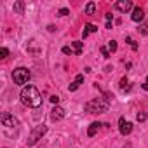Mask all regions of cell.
I'll use <instances>...</instances> for the list:
<instances>
[{"label":"cell","mask_w":148,"mask_h":148,"mask_svg":"<svg viewBox=\"0 0 148 148\" xmlns=\"http://www.w3.org/2000/svg\"><path fill=\"white\" fill-rule=\"evenodd\" d=\"M71 45H73V52H75L77 56L82 54V51H84V44H82V42H73Z\"/></svg>","instance_id":"cell-16"},{"label":"cell","mask_w":148,"mask_h":148,"mask_svg":"<svg viewBox=\"0 0 148 148\" xmlns=\"http://www.w3.org/2000/svg\"><path fill=\"white\" fill-rule=\"evenodd\" d=\"M146 117H148V115H146V112H139V113L136 115V120H138V122H145V120H146Z\"/></svg>","instance_id":"cell-18"},{"label":"cell","mask_w":148,"mask_h":148,"mask_svg":"<svg viewBox=\"0 0 148 148\" xmlns=\"http://www.w3.org/2000/svg\"><path fill=\"white\" fill-rule=\"evenodd\" d=\"M0 120H2V125H5V127H18V125H19V120H18L14 115L7 113V112H4V113H2Z\"/></svg>","instance_id":"cell-5"},{"label":"cell","mask_w":148,"mask_h":148,"mask_svg":"<svg viewBox=\"0 0 148 148\" xmlns=\"http://www.w3.org/2000/svg\"><path fill=\"white\" fill-rule=\"evenodd\" d=\"M108 51H110V52H115V51H117V42H115V40H110V42H108Z\"/></svg>","instance_id":"cell-19"},{"label":"cell","mask_w":148,"mask_h":148,"mask_svg":"<svg viewBox=\"0 0 148 148\" xmlns=\"http://www.w3.org/2000/svg\"><path fill=\"white\" fill-rule=\"evenodd\" d=\"M70 14V11L66 9V7H63V9H59V12H58V16H61V18H64V16H68Z\"/></svg>","instance_id":"cell-22"},{"label":"cell","mask_w":148,"mask_h":148,"mask_svg":"<svg viewBox=\"0 0 148 148\" xmlns=\"http://www.w3.org/2000/svg\"><path fill=\"white\" fill-rule=\"evenodd\" d=\"M117 11H120V12H129L131 9H134L132 7V2H131V0H119V2H115V5H113Z\"/></svg>","instance_id":"cell-8"},{"label":"cell","mask_w":148,"mask_h":148,"mask_svg":"<svg viewBox=\"0 0 148 148\" xmlns=\"http://www.w3.org/2000/svg\"><path fill=\"white\" fill-rule=\"evenodd\" d=\"M14 12L16 14H25V2H23V0L14 2Z\"/></svg>","instance_id":"cell-13"},{"label":"cell","mask_w":148,"mask_h":148,"mask_svg":"<svg viewBox=\"0 0 148 148\" xmlns=\"http://www.w3.org/2000/svg\"><path fill=\"white\" fill-rule=\"evenodd\" d=\"M66 117V110L64 108H61V106H54L52 110H51V120L52 122H59V120H63Z\"/></svg>","instance_id":"cell-6"},{"label":"cell","mask_w":148,"mask_h":148,"mask_svg":"<svg viewBox=\"0 0 148 148\" xmlns=\"http://www.w3.org/2000/svg\"><path fill=\"white\" fill-rule=\"evenodd\" d=\"M119 131H120L122 136H129V134L132 132V124L127 122L124 117H120V119H119Z\"/></svg>","instance_id":"cell-7"},{"label":"cell","mask_w":148,"mask_h":148,"mask_svg":"<svg viewBox=\"0 0 148 148\" xmlns=\"http://www.w3.org/2000/svg\"><path fill=\"white\" fill-rule=\"evenodd\" d=\"M9 56V51L5 49V47H2V49H0V58H2V59H5Z\"/></svg>","instance_id":"cell-23"},{"label":"cell","mask_w":148,"mask_h":148,"mask_svg":"<svg viewBox=\"0 0 148 148\" xmlns=\"http://www.w3.org/2000/svg\"><path fill=\"white\" fill-rule=\"evenodd\" d=\"M51 103H52V105L56 106V105L59 103V96H51Z\"/></svg>","instance_id":"cell-25"},{"label":"cell","mask_w":148,"mask_h":148,"mask_svg":"<svg viewBox=\"0 0 148 148\" xmlns=\"http://www.w3.org/2000/svg\"><path fill=\"white\" fill-rule=\"evenodd\" d=\"M99 125H103V124H99V122H92V124L89 125V129H87V136H89V138H92V136H96V132H98V129H99Z\"/></svg>","instance_id":"cell-12"},{"label":"cell","mask_w":148,"mask_h":148,"mask_svg":"<svg viewBox=\"0 0 148 148\" xmlns=\"http://www.w3.org/2000/svg\"><path fill=\"white\" fill-rule=\"evenodd\" d=\"M131 19H132L134 23L143 21V19H145V11H143L141 7H134V9H132V14H131Z\"/></svg>","instance_id":"cell-9"},{"label":"cell","mask_w":148,"mask_h":148,"mask_svg":"<svg viewBox=\"0 0 148 148\" xmlns=\"http://www.w3.org/2000/svg\"><path fill=\"white\" fill-rule=\"evenodd\" d=\"M124 148H131V143H127V145H125V146H124Z\"/></svg>","instance_id":"cell-29"},{"label":"cell","mask_w":148,"mask_h":148,"mask_svg":"<svg viewBox=\"0 0 148 148\" xmlns=\"http://www.w3.org/2000/svg\"><path fill=\"white\" fill-rule=\"evenodd\" d=\"M108 106H110V101L106 98H96V99H91L86 103V112L87 113H105L108 112Z\"/></svg>","instance_id":"cell-2"},{"label":"cell","mask_w":148,"mask_h":148,"mask_svg":"<svg viewBox=\"0 0 148 148\" xmlns=\"http://www.w3.org/2000/svg\"><path fill=\"white\" fill-rule=\"evenodd\" d=\"M63 52H64V54H70V56H71V54H75V52H73V49H71V47H68V45H64V47H63Z\"/></svg>","instance_id":"cell-24"},{"label":"cell","mask_w":148,"mask_h":148,"mask_svg":"<svg viewBox=\"0 0 148 148\" xmlns=\"http://www.w3.org/2000/svg\"><path fill=\"white\" fill-rule=\"evenodd\" d=\"M47 30H49V32H54V30H56V26H54V25H49V26H47Z\"/></svg>","instance_id":"cell-27"},{"label":"cell","mask_w":148,"mask_h":148,"mask_svg":"<svg viewBox=\"0 0 148 148\" xmlns=\"http://www.w3.org/2000/svg\"><path fill=\"white\" fill-rule=\"evenodd\" d=\"M143 89H145V91H148V77H146V82L143 84Z\"/></svg>","instance_id":"cell-28"},{"label":"cell","mask_w":148,"mask_h":148,"mask_svg":"<svg viewBox=\"0 0 148 148\" xmlns=\"http://www.w3.org/2000/svg\"><path fill=\"white\" fill-rule=\"evenodd\" d=\"M30 77H32V73H30V70L25 68V66H19V68H16V70L12 71V80H14V84H16V86H21V87H25V86L28 84Z\"/></svg>","instance_id":"cell-3"},{"label":"cell","mask_w":148,"mask_h":148,"mask_svg":"<svg viewBox=\"0 0 148 148\" xmlns=\"http://www.w3.org/2000/svg\"><path fill=\"white\" fill-rule=\"evenodd\" d=\"M138 30H139V33H141V35H148V23L141 25V26H139Z\"/></svg>","instance_id":"cell-20"},{"label":"cell","mask_w":148,"mask_h":148,"mask_svg":"<svg viewBox=\"0 0 148 148\" xmlns=\"http://www.w3.org/2000/svg\"><path fill=\"white\" fill-rule=\"evenodd\" d=\"M82 82H84V75L80 73V75H77V77H75V80H73V82H71V84L68 86V91H70V92L77 91V89L80 87V84H82Z\"/></svg>","instance_id":"cell-10"},{"label":"cell","mask_w":148,"mask_h":148,"mask_svg":"<svg viewBox=\"0 0 148 148\" xmlns=\"http://www.w3.org/2000/svg\"><path fill=\"white\" fill-rule=\"evenodd\" d=\"M125 42L131 45V49H132V51H138V42H136L132 37H129V35H127V37H125Z\"/></svg>","instance_id":"cell-17"},{"label":"cell","mask_w":148,"mask_h":148,"mask_svg":"<svg viewBox=\"0 0 148 148\" xmlns=\"http://www.w3.org/2000/svg\"><path fill=\"white\" fill-rule=\"evenodd\" d=\"M86 14H87V16H94V14H96V4H94V2H89V4L86 5Z\"/></svg>","instance_id":"cell-14"},{"label":"cell","mask_w":148,"mask_h":148,"mask_svg":"<svg viewBox=\"0 0 148 148\" xmlns=\"http://www.w3.org/2000/svg\"><path fill=\"white\" fill-rule=\"evenodd\" d=\"M94 32H98V26H96V25H92V23H87V25L84 26V32H82V38H86L89 33H94Z\"/></svg>","instance_id":"cell-11"},{"label":"cell","mask_w":148,"mask_h":148,"mask_svg":"<svg viewBox=\"0 0 148 148\" xmlns=\"http://www.w3.org/2000/svg\"><path fill=\"white\" fill-rule=\"evenodd\" d=\"M99 51H101V54H103V58H105V59H108V58H110V51H108V47H101Z\"/></svg>","instance_id":"cell-21"},{"label":"cell","mask_w":148,"mask_h":148,"mask_svg":"<svg viewBox=\"0 0 148 148\" xmlns=\"http://www.w3.org/2000/svg\"><path fill=\"white\" fill-rule=\"evenodd\" d=\"M119 87H120V91H129V89H131V84H129L127 77H122V79H120V84H119Z\"/></svg>","instance_id":"cell-15"},{"label":"cell","mask_w":148,"mask_h":148,"mask_svg":"<svg viewBox=\"0 0 148 148\" xmlns=\"http://www.w3.org/2000/svg\"><path fill=\"white\" fill-rule=\"evenodd\" d=\"M105 18H106V21L110 23V21L113 19V14H112V12H106V14H105Z\"/></svg>","instance_id":"cell-26"},{"label":"cell","mask_w":148,"mask_h":148,"mask_svg":"<svg viewBox=\"0 0 148 148\" xmlns=\"http://www.w3.org/2000/svg\"><path fill=\"white\" fill-rule=\"evenodd\" d=\"M19 99L25 106L28 108H40L42 106V94L38 92V89L32 84L25 86L21 89V94H19Z\"/></svg>","instance_id":"cell-1"},{"label":"cell","mask_w":148,"mask_h":148,"mask_svg":"<svg viewBox=\"0 0 148 148\" xmlns=\"http://www.w3.org/2000/svg\"><path fill=\"white\" fill-rule=\"evenodd\" d=\"M45 132H47V127H45L44 124H42V125H37V127L32 131V134L28 136V146H33L38 139H42V136H44Z\"/></svg>","instance_id":"cell-4"}]
</instances>
